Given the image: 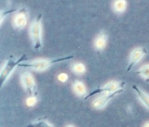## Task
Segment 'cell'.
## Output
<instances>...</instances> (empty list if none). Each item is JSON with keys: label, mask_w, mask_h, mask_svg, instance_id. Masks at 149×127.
Segmentation results:
<instances>
[{"label": "cell", "mask_w": 149, "mask_h": 127, "mask_svg": "<svg viewBox=\"0 0 149 127\" xmlns=\"http://www.w3.org/2000/svg\"><path fill=\"white\" fill-rule=\"evenodd\" d=\"M73 57V56H68L57 58V59H39L33 62H30L20 63L19 64V66L30 67L37 71H44L50 67L52 64L58 62L71 59Z\"/></svg>", "instance_id": "cell-1"}, {"label": "cell", "mask_w": 149, "mask_h": 127, "mask_svg": "<svg viewBox=\"0 0 149 127\" xmlns=\"http://www.w3.org/2000/svg\"><path fill=\"white\" fill-rule=\"evenodd\" d=\"M30 34L33 44V47L38 49L42 46V28L41 23V15L36 18L30 28Z\"/></svg>", "instance_id": "cell-2"}, {"label": "cell", "mask_w": 149, "mask_h": 127, "mask_svg": "<svg viewBox=\"0 0 149 127\" xmlns=\"http://www.w3.org/2000/svg\"><path fill=\"white\" fill-rule=\"evenodd\" d=\"M28 59L25 55L21 57L19 59L16 60L15 58L10 57L8 58V60L6 62L5 66L3 68V69L0 75V81H1V86L5 83V82L8 79L10 76V74L14 71L15 67L17 66H19V64L22 62L23 61L26 60Z\"/></svg>", "instance_id": "cell-3"}, {"label": "cell", "mask_w": 149, "mask_h": 127, "mask_svg": "<svg viewBox=\"0 0 149 127\" xmlns=\"http://www.w3.org/2000/svg\"><path fill=\"white\" fill-rule=\"evenodd\" d=\"M125 85V82H119L116 81H113L107 83L103 86L98 87L97 89L94 90L91 93H89L85 97L84 100H87L88 98L92 96L93 95L97 94L99 93H102V92H105V93H112V92H114L116 91H120L123 89V87Z\"/></svg>", "instance_id": "cell-4"}, {"label": "cell", "mask_w": 149, "mask_h": 127, "mask_svg": "<svg viewBox=\"0 0 149 127\" xmlns=\"http://www.w3.org/2000/svg\"><path fill=\"white\" fill-rule=\"evenodd\" d=\"M21 82L24 89L31 96H36L37 95L36 84L32 74L28 71H23L21 74Z\"/></svg>", "instance_id": "cell-5"}, {"label": "cell", "mask_w": 149, "mask_h": 127, "mask_svg": "<svg viewBox=\"0 0 149 127\" xmlns=\"http://www.w3.org/2000/svg\"><path fill=\"white\" fill-rule=\"evenodd\" d=\"M123 91L122 90H120V91L112 92V93H107L105 94L102 96L99 97L98 98L96 99V100L93 102V107H95L96 108H98V109H101V108H103L105 105H106L108 103L109 101H110L112 98H113L116 95L118 94H120V92Z\"/></svg>", "instance_id": "cell-6"}, {"label": "cell", "mask_w": 149, "mask_h": 127, "mask_svg": "<svg viewBox=\"0 0 149 127\" xmlns=\"http://www.w3.org/2000/svg\"><path fill=\"white\" fill-rule=\"evenodd\" d=\"M146 53H147V49L144 48L134 49V50L132 52L131 55H130V63L128 67H127V72H129V71L131 70L132 67L134 66L135 64H137L138 62L141 60V58L143 57V56Z\"/></svg>", "instance_id": "cell-7"}, {"label": "cell", "mask_w": 149, "mask_h": 127, "mask_svg": "<svg viewBox=\"0 0 149 127\" xmlns=\"http://www.w3.org/2000/svg\"><path fill=\"white\" fill-rule=\"evenodd\" d=\"M13 23L17 28H22L26 24L27 15L26 11L24 9H21L16 12L14 17Z\"/></svg>", "instance_id": "cell-8"}, {"label": "cell", "mask_w": 149, "mask_h": 127, "mask_svg": "<svg viewBox=\"0 0 149 127\" xmlns=\"http://www.w3.org/2000/svg\"><path fill=\"white\" fill-rule=\"evenodd\" d=\"M107 39V35L106 33L102 32L99 34L98 36L96 38L95 41V47L97 48L98 50H102L103 49L105 45H106Z\"/></svg>", "instance_id": "cell-9"}, {"label": "cell", "mask_w": 149, "mask_h": 127, "mask_svg": "<svg viewBox=\"0 0 149 127\" xmlns=\"http://www.w3.org/2000/svg\"><path fill=\"white\" fill-rule=\"evenodd\" d=\"M132 89L136 91L139 99L141 101L142 103L148 108H149V95L146 93V92L141 91V90L136 85H132Z\"/></svg>", "instance_id": "cell-10"}, {"label": "cell", "mask_w": 149, "mask_h": 127, "mask_svg": "<svg viewBox=\"0 0 149 127\" xmlns=\"http://www.w3.org/2000/svg\"><path fill=\"white\" fill-rule=\"evenodd\" d=\"M73 90L74 93H76L79 96L84 95L87 92L86 86L80 81H75L73 83Z\"/></svg>", "instance_id": "cell-11"}, {"label": "cell", "mask_w": 149, "mask_h": 127, "mask_svg": "<svg viewBox=\"0 0 149 127\" xmlns=\"http://www.w3.org/2000/svg\"><path fill=\"white\" fill-rule=\"evenodd\" d=\"M26 127H54L44 119H39L36 122L29 124Z\"/></svg>", "instance_id": "cell-12"}, {"label": "cell", "mask_w": 149, "mask_h": 127, "mask_svg": "<svg viewBox=\"0 0 149 127\" xmlns=\"http://www.w3.org/2000/svg\"><path fill=\"white\" fill-rule=\"evenodd\" d=\"M72 70L73 71V72L74 73L80 75V74H83L85 72L86 68H85L84 65L82 63L77 62L73 65Z\"/></svg>", "instance_id": "cell-13"}, {"label": "cell", "mask_w": 149, "mask_h": 127, "mask_svg": "<svg viewBox=\"0 0 149 127\" xmlns=\"http://www.w3.org/2000/svg\"><path fill=\"white\" fill-rule=\"evenodd\" d=\"M138 74L141 75L145 78L149 79V64L142 66L141 69L138 71Z\"/></svg>", "instance_id": "cell-14"}, {"label": "cell", "mask_w": 149, "mask_h": 127, "mask_svg": "<svg viewBox=\"0 0 149 127\" xmlns=\"http://www.w3.org/2000/svg\"><path fill=\"white\" fill-rule=\"evenodd\" d=\"M114 7L118 12H123L125 7V2L123 1H118L114 3Z\"/></svg>", "instance_id": "cell-15"}, {"label": "cell", "mask_w": 149, "mask_h": 127, "mask_svg": "<svg viewBox=\"0 0 149 127\" xmlns=\"http://www.w3.org/2000/svg\"><path fill=\"white\" fill-rule=\"evenodd\" d=\"M37 101V99L36 96H30L26 100V103L29 106H33L36 104Z\"/></svg>", "instance_id": "cell-16"}, {"label": "cell", "mask_w": 149, "mask_h": 127, "mask_svg": "<svg viewBox=\"0 0 149 127\" xmlns=\"http://www.w3.org/2000/svg\"><path fill=\"white\" fill-rule=\"evenodd\" d=\"M58 80H60L61 82H66V80H68V76L66 75V73H61L59 75V76H58Z\"/></svg>", "instance_id": "cell-17"}, {"label": "cell", "mask_w": 149, "mask_h": 127, "mask_svg": "<svg viewBox=\"0 0 149 127\" xmlns=\"http://www.w3.org/2000/svg\"><path fill=\"white\" fill-rule=\"evenodd\" d=\"M144 127H149V122H148V123H146Z\"/></svg>", "instance_id": "cell-18"}, {"label": "cell", "mask_w": 149, "mask_h": 127, "mask_svg": "<svg viewBox=\"0 0 149 127\" xmlns=\"http://www.w3.org/2000/svg\"><path fill=\"white\" fill-rule=\"evenodd\" d=\"M67 127H74L73 125H68Z\"/></svg>", "instance_id": "cell-19"}]
</instances>
